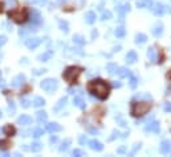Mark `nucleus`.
<instances>
[{"mask_svg":"<svg viewBox=\"0 0 171 157\" xmlns=\"http://www.w3.org/2000/svg\"><path fill=\"white\" fill-rule=\"evenodd\" d=\"M121 49V46H116V48H114V52H118Z\"/></svg>","mask_w":171,"mask_h":157,"instance_id":"obj_56","label":"nucleus"},{"mask_svg":"<svg viewBox=\"0 0 171 157\" xmlns=\"http://www.w3.org/2000/svg\"><path fill=\"white\" fill-rule=\"evenodd\" d=\"M146 41H147V36L146 35H143V33H138V35H135V44L142 45V44H145Z\"/></svg>","mask_w":171,"mask_h":157,"instance_id":"obj_23","label":"nucleus"},{"mask_svg":"<svg viewBox=\"0 0 171 157\" xmlns=\"http://www.w3.org/2000/svg\"><path fill=\"white\" fill-rule=\"evenodd\" d=\"M0 12H2V4H0Z\"/></svg>","mask_w":171,"mask_h":157,"instance_id":"obj_59","label":"nucleus"},{"mask_svg":"<svg viewBox=\"0 0 171 157\" xmlns=\"http://www.w3.org/2000/svg\"><path fill=\"white\" fill-rule=\"evenodd\" d=\"M97 36H98V32H97V31H93V32H92V37L94 38V37H97Z\"/></svg>","mask_w":171,"mask_h":157,"instance_id":"obj_51","label":"nucleus"},{"mask_svg":"<svg viewBox=\"0 0 171 157\" xmlns=\"http://www.w3.org/2000/svg\"><path fill=\"white\" fill-rule=\"evenodd\" d=\"M170 149H171V141H169V140H163L162 144H160V146H159L160 153L167 155V153L170 152Z\"/></svg>","mask_w":171,"mask_h":157,"instance_id":"obj_14","label":"nucleus"},{"mask_svg":"<svg viewBox=\"0 0 171 157\" xmlns=\"http://www.w3.org/2000/svg\"><path fill=\"white\" fill-rule=\"evenodd\" d=\"M153 12L154 15L157 16H162L163 13L166 12V5L163 4V3H155V4H153Z\"/></svg>","mask_w":171,"mask_h":157,"instance_id":"obj_8","label":"nucleus"},{"mask_svg":"<svg viewBox=\"0 0 171 157\" xmlns=\"http://www.w3.org/2000/svg\"><path fill=\"white\" fill-rule=\"evenodd\" d=\"M45 104V99L41 98V96H36L35 99H33V106L35 107H43Z\"/></svg>","mask_w":171,"mask_h":157,"instance_id":"obj_31","label":"nucleus"},{"mask_svg":"<svg viewBox=\"0 0 171 157\" xmlns=\"http://www.w3.org/2000/svg\"><path fill=\"white\" fill-rule=\"evenodd\" d=\"M147 57H149V59L151 62H157V50H155V48H149L147 49Z\"/></svg>","mask_w":171,"mask_h":157,"instance_id":"obj_21","label":"nucleus"},{"mask_svg":"<svg viewBox=\"0 0 171 157\" xmlns=\"http://www.w3.org/2000/svg\"><path fill=\"white\" fill-rule=\"evenodd\" d=\"M49 141H51L52 143V144H53V143H57V136H51V139H49Z\"/></svg>","mask_w":171,"mask_h":157,"instance_id":"obj_50","label":"nucleus"},{"mask_svg":"<svg viewBox=\"0 0 171 157\" xmlns=\"http://www.w3.org/2000/svg\"><path fill=\"white\" fill-rule=\"evenodd\" d=\"M167 78H169V79H171V69L169 70V73H167Z\"/></svg>","mask_w":171,"mask_h":157,"instance_id":"obj_53","label":"nucleus"},{"mask_svg":"<svg viewBox=\"0 0 171 157\" xmlns=\"http://www.w3.org/2000/svg\"><path fill=\"white\" fill-rule=\"evenodd\" d=\"M43 133H44V131H43L41 128H35L33 129V132H32V136L35 139H39L40 136H43Z\"/></svg>","mask_w":171,"mask_h":157,"instance_id":"obj_36","label":"nucleus"},{"mask_svg":"<svg viewBox=\"0 0 171 157\" xmlns=\"http://www.w3.org/2000/svg\"><path fill=\"white\" fill-rule=\"evenodd\" d=\"M61 125L57 124V123H49V124H46V131L51 132V133H55V132H60L61 131Z\"/></svg>","mask_w":171,"mask_h":157,"instance_id":"obj_15","label":"nucleus"},{"mask_svg":"<svg viewBox=\"0 0 171 157\" xmlns=\"http://www.w3.org/2000/svg\"><path fill=\"white\" fill-rule=\"evenodd\" d=\"M125 33H126V29L123 28V26H117L116 31H114V35H116V37H118V38H122L123 36H125Z\"/></svg>","mask_w":171,"mask_h":157,"instance_id":"obj_28","label":"nucleus"},{"mask_svg":"<svg viewBox=\"0 0 171 157\" xmlns=\"http://www.w3.org/2000/svg\"><path fill=\"white\" fill-rule=\"evenodd\" d=\"M73 103H74V106H77L81 110H85V107H86V103L81 96H74V98H73Z\"/></svg>","mask_w":171,"mask_h":157,"instance_id":"obj_18","label":"nucleus"},{"mask_svg":"<svg viewBox=\"0 0 171 157\" xmlns=\"http://www.w3.org/2000/svg\"><path fill=\"white\" fill-rule=\"evenodd\" d=\"M20 104H21V107H24V108H28V107L31 106V101H29V98H27V96H21V98H20Z\"/></svg>","mask_w":171,"mask_h":157,"instance_id":"obj_34","label":"nucleus"},{"mask_svg":"<svg viewBox=\"0 0 171 157\" xmlns=\"http://www.w3.org/2000/svg\"><path fill=\"white\" fill-rule=\"evenodd\" d=\"M69 145H70V139H65V140H64V141L61 143V145L59 146L60 152H65V151H68Z\"/></svg>","mask_w":171,"mask_h":157,"instance_id":"obj_32","label":"nucleus"},{"mask_svg":"<svg viewBox=\"0 0 171 157\" xmlns=\"http://www.w3.org/2000/svg\"><path fill=\"white\" fill-rule=\"evenodd\" d=\"M78 141H80V144L81 145H85V143H88V140H86V136L85 135H81L78 137Z\"/></svg>","mask_w":171,"mask_h":157,"instance_id":"obj_43","label":"nucleus"},{"mask_svg":"<svg viewBox=\"0 0 171 157\" xmlns=\"http://www.w3.org/2000/svg\"><path fill=\"white\" fill-rule=\"evenodd\" d=\"M2 116H3V113H2V111H0V118H2Z\"/></svg>","mask_w":171,"mask_h":157,"instance_id":"obj_58","label":"nucleus"},{"mask_svg":"<svg viewBox=\"0 0 171 157\" xmlns=\"http://www.w3.org/2000/svg\"><path fill=\"white\" fill-rule=\"evenodd\" d=\"M165 111L166 112H171V103L170 102L165 103Z\"/></svg>","mask_w":171,"mask_h":157,"instance_id":"obj_46","label":"nucleus"},{"mask_svg":"<svg viewBox=\"0 0 171 157\" xmlns=\"http://www.w3.org/2000/svg\"><path fill=\"white\" fill-rule=\"evenodd\" d=\"M106 70L109 71V74L114 75V74H117V71H118V66H117L116 63H108V65H106Z\"/></svg>","mask_w":171,"mask_h":157,"instance_id":"obj_27","label":"nucleus"},{"mask_svg":"<svg viewBox=\"0 0 171 157\" xmlns=\"http://www.w3.org/2000/svg\"><path fill=\"white\" fill-rule=\"evenodd\" d=\"M72 155L76 157H81V156H85V153H84V151H81V149H74V151L72 152Z\"/></svg>","mask_w":171,"mask_h":157,"instance_id":"obj_41","label":"nucleus"},{"mask_svg":"<svg viewBox=\"0 0 171 157\" xmlns=\"http://www.w3.org/2000/svg\"><path fill=\"white\" fill-rule=\"evenodd\" d=\"M125 59H126V62L129 63V65H133V63H135V61L138 59V56H137V53L134 52V50H130V52L126 54Z\"/></svg>","mask_w":171,"mask_h":157,"instance_id":"obj_13","label":"nucleus"},{"mask_svg":"<svg viewBox=\"0 0 171 157\" xmlns=\"http://www.w3.org/2000/svg\"><path fill=\"white\" fill-rule=\"evenodd\" d=\"M84 19H85V21L88 23V24H93V23L96 21L97 17H96V13H94V12H93V11H89V12L85 13V17H84Z\"/></svg>","mask_w":171,"mask_h":157,"instance_id":"obj_20","label":"nucleus"},{"mask_svg":"<svg viewBox=\"0 0 171 157\" xmlns=\"http://www.w3.org/2000/svg\"><path fill=\"white\" fill-rule=\"evenodd\" d=\"M88 144H89V148L92 149V151L101 152L102 149H103L102 143H101V141H98V140H96V139H93V140H90V141H88Z\"/></svg>","mask_w":171,"mask_h":157,"instance_id":"obj_9","label":"nucleus"},{"mask_svg":"<svg viewBox=\"0 0 171 157\" xmlns=\"http://www.w3.org/2000/svg\"><path fill=\"white\" fill-rule=\"evenodd\" d=\"M117 74H118L121 78H126V77H130V75H131V71H130L129 69H126V68H118V71H117Z\"/></svg>","mask_w":171,"mask_h":157,"instance_id":"obj_22","label":"nucleus"},{"mask_svg":"<svg viewBox=\"0 0 171 157\" xmlns=\"http://www.w3.org/2000/svg\"><path fill=\"white\" fill-rule=\"evenodd\" d=\"M88 91L92 92L93 95H96L100 101H105L109 96L110 89L105 82L101 81V79H94V81H90L88 83Z\"/></svg>","mask_w":171,"mask_h":157,"instance_id":"obj_1","label":"nucleus"},{"mask_svg":"<svg viewBox=\"0 0 171 157\" xmlns=\"http://www.w3.org/2000/svg\"><path fill=\"white\" fill-rule=\"evenodd\" d=\"M29 149H31L32 152H40L43 149V144H40L39 141H35V143H32L31 144V148Z\"/></svg>","mask_w":171,"mask_h":157,"instance_id":"obj_33","label":"nucleus"},{"mask_svg":"<svg viewBox=\"0 0 171 157\" xmlns=\"http://www.w3.org/2000/svg\"><path fill=\"white\" fill-rule=\"evenodd\" d=\"M45 71H46L45 69H35L33 70V74L35 75H41V74H44Z\"/></svg>","mask_w":171,"mask_h":157,"instance_id":"obj_42","label":"nucleus"},{"mask_svg":"<svg viewBox=\"0 0 171 157\" xmlns=\"http://www.w3.org/2000/svg\"><path fill=\"white\" fill-rule=\"evenodd\" d=\"M73 42L77 44V45H80V46H82L84 44H85V38H84L81 35H74L73 36Z\"/></svg>","mask_w":171,"mask_h":157,"instance_id":"obj_29","label":"nucleus"},{"mask_svg":"<svg viewBox=\"0 0 171 157\" xmlns=\"http://www.w3.org/2000/svg\"><path fill=\"white\" fill-rule=\"evenodd\" d=\"M117 11H118V13H119V20L122 21L123 20V15H125V12H126V9H125V5H119V7H117Z\"/></svg>","mask_w":171,"mask_h":157,"instance_id":"obj_39","label":"nucleus"},{"mask_svg":"<svg viewBox=\"0 0 171 157\" xmlns=\"http://www.w3.org/2000/svg\"><path fill=\"white\" fill-rule=\"evenodd\" d=\"M90 133H96V135H97V133H98V129H90Z\"/></svg>","mask_w":171,"mask_h":157,"instance_id":"obj_52","label":"nucleus"},{"mask_svg":"<svg viewBox=\"0 0 171 157\" xmlns=\"http://www.w3.org/2000/svg\"><path fill=\"white\" fill-rule=\"evenodd\" d=\"M5 44H7V37L5 36H0V48Z\"/></svg>","mask_w":171,"mask_h":157,"instance_id":"obj_45","label":"nucleus"},{"mask_svg":"<svg viewBox=\"0 0 171 157\" xmlns=\"http://www.w3.org/2000/svg\"><path fill=\"white\" fill-rule=\"evenodd\" d=\"M48 120V113L45 111H40L37 112V122L39 123H45Z\"/></svg>","mask_w":171,"mask_h":157,"instance_id":"obj_30","label":"nucleus"},{"mask_svg":"<svg viewBox=\"0 0 171 157\" xmlns=\"http://www.w3.org/2000/svg\"><path fill=\"white\" fill-rule=\"evenodd\" d=\"M81 71H82V69L78 68V66H69V68L64 71L62 77H64V79L69 83V85H73V83L77 82V79H78Z\"/></svg>","mask_w":171,"mask_h":157,"instance_id":"obj_2","label":"nucleus"},{"mask_svg":"<svg viewBox=\"0 0 171 157\" xmlns=\"http://www.w3.org/2000/svg\"><path fill=\"white\" fill-rule=\"evenodd\" d=\"M66 102H68V99H66V96H62L61 99H60L59 102H57V104L53 107V110H55V111L57 112V111H60V110L61 108H64V107L66 106Z\"/></svg>","mask_w":171,"mask_h":157,"instance_id":"obj_19","label":"nucleus"},{"mask_svg":"<svg viewBox=\"0 0 171 157\" xmlns=\"http://www.w3.org/2000/svg\"><path fill=\"white\" fill-rule=\"evenodd\" d=\"M9 19H12L13 21L19 23V24H21V23H24L27 19H28V11H27L25 8H17V9H13L8 13Z\"/></svg>","mask_w":171,"mask_h":157,"instance_id":"obj_4","label":"nucleus"},{"mask_svg":"<svg viewBox=\"0 0 171 157\" xmlns=\"http://www.w3.org/2000/svg\"><path fill=\"white\" fill-rule=\"evenodd\" d=\"M8 110H9L11 112H15V103H13L12 101L8 102Z\"/></svg>","mask_w":171,"mask_h":157,"instance_id":"obj_44","label":"nucleus"},{"mask_svg":"<svg viewBox=\"0 0 171 157\" xmlns=\"http://www.w3.org/2000/svg\"><path fill=\"white\" fill-rule=\"evenodd\" d=\"M59 2H60V3H64V2H66V0H59Z\"/></svg>","mask_w":171,"mask_h":157,"instance_id":"obj_57","label":"nucleus"},{"mask_svg":"<svg viewBox=\"0 0 171 157\" xmlns=\"http://www.w3.org/2000/svg\"><path fill=\"white\" fill-rule=\"evenodd\" d=\"M110 19H112V12L110 11H102V16H101L102 21H106V20H110Z\"/></svg>","mask_w":171,"mask_h":157,"instance_id":"obj_37","label":"nucleus"},{"mask_svg":"<svg viewBox=\"0 0 171 157\" xmlns=\"http://www.w3.org/2000/svg\"><path fill=\"white\" fill-rule=\"evenodd\" d=\"M59 26H60V31L61 32H64V33L69 32V24L65 20H59Z\"/></svg>","mask_w":171,"mask_h":157,"instance_id":"obj_25","label":"nucleus"},{"mask_svg":"<svg viewBox=\"0 0 171 157\" xmlns=\"http://www.w3.org/2000/svg\"><path fill=\"white\" fill-rule=\"evenodd\" d=\"M28 133L29 131H23V136H28Z\"/></svg>","mask_w":171,"mask_h":157,"instance_id":"obj_54","label":"nucleus"},{"mask_svg":"<svg viewBox=\"0 0 171 157\" xmlns=\"http://www.w3.org/2000/svg\"><path fill=\"white\" fill-rule=\"evenodd\" d=\"M113 87H116V89H119L121 87V86H122V83H121V82H113Z\"/></svg>","mask_w":171,"mask_h":157,"instance_id":"obj_48","label":"nucleus"},{"mask_svg":"<svg viewBox=\"0 0 171 157\" xmlns=\"http://www.w3.org/2000/svg\"><path fill=\"white\" fill-rule=\"evenodd\" d=\"M170 12H171V9H170Z\"/></svg>","mask_w":171,"mask_h":157,"instance_id":"obj_60","label":"nucleus"},{"mask_svg":"<svg viewBox=\"0 0 171 157\" xmlns=\"http://www.w3.org/2000/svg\"><path fill=\"white\" fill-rule=\"evenodd\" d=\"M3 87H4V82L0 81V89H3Z\"/></svg>","mask_w":171,"mask_h":157,"instance_id":"obj_55","label":"nucleus"},{"mask_svg":"<svg viewBox=\"0 0 171 157\" xmlns=\"http://www.w3.org/2000/svg\"><path fill=\"white\" fill-rule=\"evenodd\" d=\"M3 132H4L7 136H13L16 133V129H15V127H13V125L8 124V125H5L4 128H3Z\"/></svg>","mask_w":171,"mask_h":157,"instance_id":"obj_26","label":"nucleus"},{"mask_svg":"<svg viewBox=\"0 0 171 157\" xmlns=\"http://www.w3.org/2000/svg\"><path fill=\"white\" fill-rule=\"evenodd\" d=\"M35 3H37V4H41V5H44L48 3V0H35Z\"/></svg>","mask_w":171,"mask_h":157,"instance_id":"obj_47","label":"nucleus"},{"mask_svg":"<svg viewBox=\"0 0 171 157\" xmlns=\"http://www.w3.org/2000/svg\"><path fill=\"white\" fill-rule=\"evenodd\" d=\"M151 108V104L149 102H138L134 103L131 107V115L135 116V118H141V116L146 115L147 112Z\"/></svg>","mask_w":171,"mask_h":157,"instance_id":"obj_3","label":"nucleus"},{"mask_svg":"<svg viewBox=\"0 0 171 157\" xmlns=\"http://www.w3.org/2000/svg\"><path fill=\"white\" fill-rule=\"evenodd\" d=\"M153 0H137V7L138 8H151L153 7Z\"/></svg>","mask_w":171,"mask_h":157,"instance_id":"obj_16","label":"nucleus"},{"mask_svg":"<svg viewBox=\"0 0 171 157\" xmlns=\"http://www.w3.org/2000/svg\"><path fill=\"white\" fill-rule=\"evenodd\" d=\"M40 44H41V38L39 37H29L28 40H25V45L28 49H36Z\"/></svg>","mask_w":171,"mask_h":157,"instance_id":"obj_6","label":"nucleus"},{"mask_svg":"<svg viewBox=\"0 0 171 157\" xmlns=\"http://www.w3.org/2000/svg\"><path fill=\"white\" fill-rule=\"evenodd\" d=\"M24 82H25V75L24 74H19L12 79V86L13 87H21V86L24 85Z\"/></svg>","mask_w":171,"mask_h":157,"instance_id":"obj_11","label":"nucleus"},{"mask_svg":"<svg viewBox=\"0 0 171 157\" xmlns=\"http://www.w3.org/2000/svg\"><path fill=\"white\" fill-rule=\"evenodd\" d=\"M129 78H130V87H131V89L134 90V89L137 87V83H138V79H137V78H135V77H134L133 74L130 75Z\"/></svg>","mask_w":171,"mask_h":157,"instance_id":"obj_38","label":"nucleus"},{"mask_svg":"<svg viewBox=\"0 0 171 157\" xmlns=\"http://www.w3.org/2000/svg\"><path fill=\"white\" fill-rule=\"evenodd\" d=\"M9 146H11V143L8 140H2L0 141V151H7Z\"/></svg>","mask_w":171,"mask_h":157,"instance_id":"obj_35","label":"nucleus"},{"mask_svg":"<svg viewBox=\"0 0 171 157\" xmlns=\"http://www.w3.org/2000/svg\"><path fill=\"white\" fill-rule=\"evenodd\" d=\"M151 33H153L154 37H160V36L163 35V24L162 23H157V24L153 26Z\"/></svg>","mask_w":171,"mask_h":157,"instance_id":"obj_12","label":"nucleus"},{"mask_svg":"<svg viewBox=\"0 0 171 157\" xmlns=\"http://www.w3.org/2000/svg\"><path fill=\"white\" fill-rule=\"evenodd\" d=\"M31 23L33 25H37L41 23V15L37 9H31Z\"/></svg>","mask_w":171,"mask_h":157,"instance_id":"obj_10","label":"nucleus"},{"mask_svg":"<svg viewBox=\"0 0 171 157\" xmlns=\"http://www.w3.org/2000/svg\"><path fill=\"white\" fill-rule=\"evenodd\" d=\"M52 56H53V52H52V50H48V52L43 53V54H40V56H39V59H40L41 62H46V61H49V59H51Z\"/></svg>","mask_w":171,"mask_h":157,"instance_id":"obj_24","label":"nucleus"},{"mask_svg":"<svg viewBox=\"0 0 171 157\" xmlns=\"http://www.w3.org/2000/svg\"><path fill=\"white\" fill-rule=\"evenodd\" d=\"M145 131L146 132H154V133H159V123L153 120V122H149L145 125Z\"/></svg>","mask_w":171,"mask_h":157,"instance_id":"obj_7","label":"nucleus"},{"mask_svg":"<svg viewBox=\"0 0 171 157\" xmlns=\"http://www.w3.org/2000/svg\"><path fill=\"white\" fill-rule=\"evenodd\" d=\"M31 123H32V118L28 115H21L17 119V124H20V125H28V124H31Z\"/></svg>","mask_w":171,"mask_h":157,"instance_id":"obj_17","label":"nucleus"},{"mask_svg":"<svg viewBox=\"0 0 171 157\" xmlns=\"http://www.w3.org/2000/svg\"><path fill=\"white\" fill-rule=\"evenodd\" d=\"M40 87L44 90V91L48 92V94H53V92L59 89V82L53 78H46L40 83Z\"/></svg>","mask_w":171,"mask_h":157,"instance_id":"obj_5","label":"nucleus"},{"mask_svg":"<svg viewBox=\"0 0 171 157\" xmlns=\"http://www.w3.org/2000/svg\"><path fill=\"white\" fill-rule=\"evenodd\" d=\"M117 152L118 153H125L126 152V146H121V148L117 149Z\"/></svg>","mask_w":171,"mask_h":157,"instance_id":"obj_49","label":"nucleus"},{"mask_svg":"<svg viewBox=\"0 0 171 157\" xmlns=\"http://www.w3.org/2000/svg\"><path fill=\"white\" fill-rule=\"evenodd\" d=\"M141 146H142V144H141V143H137V144L134 145V148L131 149V152H130V156H134V155H135V153L141 149Z\"/></svg>","mask_w":171,"mask_h":157,"instance_id":"obj_40","label":"nucleus"}]
</instances>
